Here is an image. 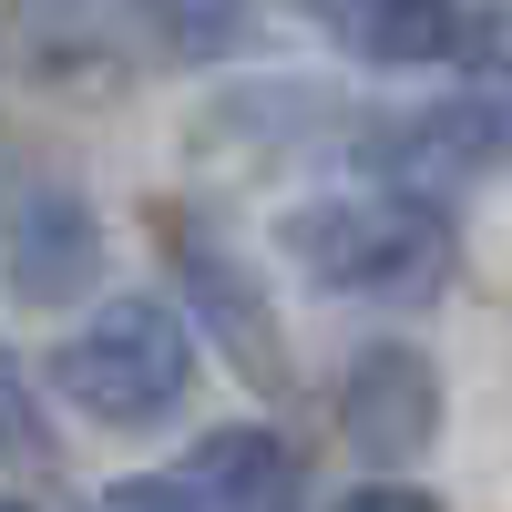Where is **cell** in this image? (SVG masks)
Here are the masks:
<instances>
[{
  "mask_svg": "<svg viewBox=\"0 0 512 512\" xmlns=\"http://www.w3.org/2000/svg\"><path fill=\"white\" fill-rule=\"evenodd\" d=\"M287 256L308 267L328 297H369V308H410L451 277V226L441 205L420 195H328V205H297L287 216Z\"/></svg>",
  "mask_w": 512,
  "mask_h": 512,
  "instance_id": "obj_1",
  "label": "cell"
},
{
  "mask_svg": "<svg viewBox=\"0 0 512 512\" xmlns=\"http://www.w3.org/2000/svg\"><path fill=\"white\" fill-rule=\"evenodd\" d=\"M52 390L82 420H103V431H154V420H175L185 390H195V338H185V318L164 308V297H113L93 328L62 338Z\"/></svg>",
  "mask_w": 512,
  "mask_h": 512,
  "instance_id": "obj_2",
  "label": "cell"
},
{
  "mask_svg": "<svg viewBox=\"0 0 512 512\" xmlns=\"http://www.w3.org/2000/svg\"><path fill=\"white\" fill-rule=\"evenodd\" d=\"M502 154H512V113L502 103H431V113H410V123H390V134L369 144V175L390 195L441 205L461 185H482Z\"/></svg>",
  "mask_w": 512,
  "mask_h": 512,
  "instance_id": "obj_3",
  "label": "cell"
},
{
  "mask_svg": "<svg viewBox=\"0 0 512 512\" xmlns=\"http://www.w3.org/2000/svg\"><path fill=\"white\" fill-rule=\"evenodd\" d=\"M338 420H349V441L379 461V472H400V461H420V451H431V431H441V369L420 359L410 338H379V349L349 359Z\"/></svg>",
  "mask_w": 512,
  "mask_h": 512,
  "instance_id": "obj_4",
  "label": "cell"
},
{
  "mask_svg": "<svg viewBox=\"0 0 512 512\" xmlns=\"http://www.w3.org/2000/svg\"><path fill=\"white\" fill-rule=\"evenodd\" d=\"M318 31L369 72H431L472 41V11L461 0H308Z\"/></svg>",
  "mask_w": 512,
  "mask_h": 512,
  "instance_id": "obj_5",
  "label": "cell"
},
{
  "mask_svg": "<svg viewBox=\"0 0 512 512\" xmlns=\"http://www.w3.org/2000/svg\"><path fill=\"white\" fill-rule=\"evenodd\" d=\"M195 512H297V451L267 420H236V431H205L185 461Z\"/></svg>",
  "mask_w": 512,
  "mask_h": 512,
  "instance_id": "obj_6",
  "label": "cell"
},
{
  "mask_svg": "<svg viewBox=\"0 0 512 512\" xmlns=\"http://www.w3.org/2000/svg\"><path fill=\"white\" fill-rule=\"evenodd\" d=\"M103 267V226H93V205L82 195H41L21 205V226H11V287L41 297V308H62V297H82Z\"/></svg>",
  "mask_w": 512,
  "mask_h": 512,
  "instance_id": "obj_7",
  "label": "cell"
},
{
  "mask_svg": "<svg viewBox=\"0 0 512 512\" xmlns=\"http://www.w3.org/2000/svg\"><path fill=\"white\" fill-rule=\"evenodd\" d=\"M144 31H154V52H175V62H226L246 21H256V0H134Z\"/></svg>",
  "mask_w": 512,
  "mask_h": 512,
  "instance_id": "obj_8",
  "label": "cell"
},
{
  "mask_svg": "<svg viewBox=\"0 0 512 512\" xmlns=\"http://www.w3.org/2000/svg\"><path fill=\"white\" fill-rule=\"evenodd\" d=\"M185 267H195V287H205V318L226 328V349H236V359H256V369H267V318H256V287H246V277L226 267L216 246H185Z\"/></svg>",
  "mask_w": 512,
  "mask_h": 512,
  "instance_id": "obj_9",
  "label": "cell"
},
{
  "mask_svg": "<svg viewBox=\"0 0 512 512\" xmlns=\"http://www.w3.org/2000/svg\"><path fill=\"white\" fill-rule=\"evenodd\" d=\"M0 461L11 472H31V461H52V431H41V390H31V369L0 349Z\"/></svg>",
  "mask_w": 512,
  "mask_h": 512,
  "instance_id": "obj_10",
  "label": "cell"
},
{
  "mask_svg": "<svg viewBox=\"0 0 512 512\" xmlns=\"http://www.w3.org/2000/svg\"><path fill=\"white\" fill-rule=\"evenodd\" d=\"M461 52H472V62L502 82V93H512V0H492V11L472 21V41H461Z\"/></svg>",
  "mask_w": 512,
  "mask_h": 512,
  "instance_id": "obj_11",
  "label": "cell"
},
{
  "mask_svg": "<svg viewBox=\"0 0 512 512\" xmlns=\"http://www.w3.org/2000/svg\"><path fill=\"white\" fill-rule=\"evenodd\" d=\"M93 512H195V492L185 482H113Z\"/></svg>",
  "mask_w": 512,
  "mask_h": 512,
  "instance_id": "obj_12",
  "label": "cell"
},
{
  "mask_svg": "<svg viewBox=\"0 0 512 512\" xmlns=\"http://www.w3.org/2000/svg\"><path fill=\"white\" fill-rule=\"evenodd\" d=\"M338 512H441L431 492H410V482H369V492H349Z\"/></svg>",
  "mask_w": 512,
  "mask_h": 512,
  "instance_id": "obj_13",
  "label": "cell"
},
{
  "mask_svg": "<svg viewBox=\"0 0 512 512\" xmlns=\"http://www.w3.org/2000/svg\"><path fill=\"white\" fill-rule=\"evenodd\" d=\"M0 512H31V502H11V492H0Z\"/></svg>",
  "mask_w": 512,
  "mask_h": 512,
  "instance_id": "obj_14",
  "label": "cell"
}]
</instances>
